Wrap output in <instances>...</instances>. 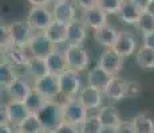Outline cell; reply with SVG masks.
I'll return each mask as SVG.
<instances>
[{
  "instance_id": "29",
  "label": "cell",
  "mask_w": 154,
  "mask_h": 133,
  "mask_svg": "<svg viewBox=\"0 0 154 133\" xmlns=\"http://www.w3.org/2000/svg\"><path fill=\"white\" fill-rule=\"evenodd\" d=\"M14 68L15 67L11 65L7 61H2V65H0V85H2L3 89H7L11 82L17 77Z\"/></svg>"
},
{
  "instance_id": "31",
  "label": "cell",
  "mask_w": 154,
  "mask_h": 133,
  "mask_svg": "<svg viewBox=\"0 0 154 133\" xmlns=\"http://www.w3.org/2000/svg\"><path fill=\"white\" fill-rule=\"evenodd\" d=\"M79 131L81 133H103L105 128L97 114H88L83 124L79 126Z\"/></svg>"
},
{
  "instance_id": "7",
  "label": "cell",
  "mask_w": 154,
  "mask_h": 133,
  "mask_svg": "<svg viewBox=\"0 0 154 133\" xmlns=\"http://www.w3.org/2000/svg\"><path fill=\"white\" fill-rule=\"evenodd\" d=\"M87 116L88 111L78 101V99H69L63 103V120L66 123L81 126Z\"/></svg>"
},
{
  "instance_id": "27",
  "label": "cell",
  "mask_w": 154,
  "mask_h": 133,
  "mask_svg": "<svg viewBox=\"0 0 154 133\" xmlns=\"http://www.w3.org/2000/svg\"><path fill=\"white\" fill-rule=\"evenodd\" d=\"M135 133H154V120L147 113H138L131 120Z\"/></svg>"
},
{
  "instance_id": "36",
  "label": "cell",
  "mask_w": 154,
  "mask_h": 133,
  "mask_svg": "<svg viewBox=\"0 0 154 133\" xmlns=\"http://www.w3.org/2000/svg\"><path fill=\"white\" fill-rule=\"evenodd\" d=\"M74 3H75L76 7L81 11H85V10H90V8L97 7L98 0H74Z\"/></svg>"
},
{
  "instance_id": "37",
  "label": "cell",
  "mask_w": 154,
  "mask_h": 133,
  "mask_svg": "<svg viewBox=\"0 0 154 133\" xmlns=\"http://www.w3.org/2000/svg\"><path fill=\"white\" fill-rule=\"evenodd\" d=\"M141 93V87L135 81H127V96L137 97Z\"/></svg>"
},
{
  "instance_id": "5",
  "label": "cell",
  "mask_w": 154,
  "mask_h": 133,
  "mask_svg": "<svg viewBox=\"0 0 154 133\" xmlns=\"http://www.w3.org/2000/svg\"><path fill=\"white\" fill-rule=\"evenodd\" d=\"M26 20L32 31L44 32L54 23V15H52V10H48L47 7H31Z\"/></svg>"
},
{
  "instance_id": "17",
  "label": "cell",
  "mask_w": 154,
  "mask_h": 133,
  "mask_svg": "<svg viewBox=\"0 0 154 133\" xmlns=\"http://www.w3.org/2000/svg\"><path fill=\"white\" fill-rule=\"evenodd\" d=\"M103 94L112 101H119L125 99L127 97V81L119 76H112Z\"/></svg>"
},
{
  "instance_id": "18",
  "label": "cell",
  "mask_w": 154,
  "mask_h": 133,
  "mask_svg": "<svg viewBox=\"0 0 154 133\" xmlns=\"http://www.w3.org/2000/svg\"><path fill=\"white\" fill-rule=\"evenodd\" d=\"M112 76L110 73H107L103 68H100L98 64L95 67H93L87 73V84L91 87L97 88V89L105 92V89L107 88L109 82H110Z\"/></svg>"
},
{
  "instance_id": "16",
  "label": "cell",
  "mask_w": 154,
  "mask_h": 133,
  "mask_svg": "<svg viewBox=\"0 0 154 133\" xmlns=\"http://www.w3.org/2000/svg\"><path fill=\"white\" fill-rule=\"evenodd\" d=\"M87 27L81 19L67 24V45H82L87 37Z\"/></svg>"
},
{
  "instance_id": "10",
  "label": "cell",
  "mask_w": 154,
  "mask_h": 133,
  "mask_svg": "<svg viewBox=\"0 0 154 133\" xmlns=\"http://www.w3.org/2000/svg\"><path fill=\"white\" fill-rule=\"evenodd\" d=\"M76 99L87 111L100 109L103 103V92L87 84L82 88V91L79 92Z\"/></svg>"
},
{
  "instance_id": "12",
  "label": "cell",
  "mask_w": 154,
  "mask_h": 133,
  "mask_svg": "<svg viewBox=\"0 0 154 133\" xmlns=\"http://www.w3.org/2000/svg\"><path fill=\"white\" fill-rule=\"evenodd\" d=\"M98 65L103 68L107 73H110L111 76H117L123 67V57L118 55L114 49H106L100 55Z\"/></svg>"
},
{
  "instance_id": "14",
  "label": "cell",
  "mask_w": 154,
  "mask_h": 133,
  "mask_svg": "<svg viewBox=\"0 0 154 133\" xmlns=\"http://www.w3.org/2000/svg\"><path fill=\"white\" fill-rule=\"evenodd\" d=\"M34 87L28 81L27 79L17 76L10 84V87L5 89V92L10 96V100H15V101H26V99L28 97V94L32 92Z\"/></svg>"
},
{
  "instance_id": "21",
  "label": "cell",
  "mask_w": 154,
  "mask_h": 133,
  "mask_svg": "<svg viewBox=\"0 0 154 133\" xmlns=\"http://www.w3.org/2000/svg\"><path fill=\"white\" fill-rule=\"evenodd\" d=\"M97 116H98V119H99L100 123H102V125L105 129H114L115 126L122 121L119 117L118 109L112 105L102 106V108L98 111Z\"/></svg>"
},
{
  "instance_id": "20",
  "label": "cell",
  "mask_w": 154,
  "mask_h": 133,
  "mask_svg": "<svg viewBox=\"0 0 154 133\" xmlns=\"http://www.w3.org/2000/svg\"><path fill=\"white\" fill-rule=\"evenodd\" d=\"M3 55H4V61L10 63L14 67H24L27 65V60H26L24 55H23L22 47L15 45V44L7 43L2 45Z\"/></svg>"
},
{
  "instance_id": "3",
  "label": "cell",
  "mask_w": 154,
  "mask_h": 133,
  "mask_svg": "<svg viewBox=\"0 0 154 133\" xmlns=\"http://www.w3.org/2000/svg\"><path fill=\"white\" fill-rule=\"evenodd\" d=\"M59 87H60V94L69 99H76L79 92L82 91V80L79 72H75L72 69H67L62 75L58 76Z\"/></svg>"
},
{
  "instance_id": "44",
  "label": "cell",
  "mask_w": 154,
  "mask_h": 133,
  "mask_svg": "<svg viewBox=\"0 0 154 133\" xmlns=\"http://www.w3.org/2000/svg\"><path fill=\"white\" fill-rule=\"evenodd\" d=\"M15 133H23V132H20V131H17V129H16V132H15Z\"/></svg>"
},
{
  "instance_id": "26",
  "label": "cell",
  "mask_w": 154,
  "mask_h": 133,
  "mask_svg": "<svg viewBox=\"0 0 154 133\" xmlns=\"http://www.w3.org/2000/svg\"><path fill=\"white\" fill-rule=\"evenodd\" d=\"M135 63L142 71H154V49L142 45L135 52Z\"/></svg>"
},
{
  "instance_id": "25",
  "label": "cell",
  "mask_w": 154,
  "mask_h": 133,
  "mask_svg": "<svg viewBox=\"0 0 154 133\" xmlns=\"http://www.w3.org/2000/svg\"><path fill=\"white\" fill-rule=\"evenodd\" d=\"M26 71L32 77V81L38 79H42L47 75H51L48 71L46 59H40V57H34L32 60H29L27 65H26Z\"/></svg>"
},
{
  "instance_id": "9",
  "label": "cell",
  "mask_w": 154,
  "mask_h": 133,
  "mask_svg": "<svg viewBox=\"0 0 154 133\" xmlns=\"http://www.w3.org/2000/svg\"><path fill=\"white\" fill-rule=\"evenodd\" d=\"M28 44L31 47L32 52H34L35 57L40 59H47L56 49V45L43 32H35L31 40L28 41Z\"/></svg>"
},
{
  "instance_id": "33",
  "label": "cell",
  "mask_w": 154,
  "mask_h": 133,
  "mask_svg": "<svg viewBox=\"0 0 154 133\" xmlns=\"http://www.w3.org/2000/svg\"><path fill=\"white\" fill-rule=\"evenodd\" d=\"M125 0H98L97 7L105 11L107 15H118Z\"/></svg>"
},
{
  "instance_id": "28",
  "label": "cell",
  "mask_w": 154,
  "mask_h": 133,
  "mask_svg": "<svg viewBox=\"0 0 154 133\" xmlns=\"http://www.w3.org/2000/svg\"><path fill=\"white\" fill-rule=\"evenodd\" d=\"M47 101H48V100L44 99L42 94L38 93L35 89H32V92L29 93V94H28V97L26 99L24 104H26V106L28 108L29 113H35V114H38V113H39V112L44 108V106H46Z\"/></svg>"
},
{
  "instance_id": "43",
  "label": "cell",
  "mask_w": 154,
  "mask_h": 133,
  "mask_svg": "<svg viewBox=\"0 0 154 133\" xmlns=\"http://www.w3.org/2000/svg\"><path fill=\"white\" fill-rule=\"evenodd\" d=\"M60 1H64V0H51L52 4H56V3H60Z\"/></svg>"
},
{
  "instance_id": "22",
  "label": "cell",
  "mask_w": 154,
  "mask_h": 133,
  "mask_svg": "<svg viewBox=\"0 0 154 133\" xmlns=\"http://www.w3.org/2000/svg\"><path fill=\"white\" fill-rule=\"evenodd\" d=\"M46 61H47L48 71L51 75L59 76L69 69V64H67L64 52L60 51V49H55V51L46 59Z\"/></svg>"
},
{
  "instance_id": "38",
  "label": "cell",
  "mask_w": 154,
  "mask_h": 133,
  "mask_svg": "<svg viewBox=\"0 0 154 133\" xmlns=\"http://www.w3.org/2000/svg\"><path fill=\"white\" fill-rule=\"evenodd\" d=\"M142 45L147 47L150 49H154V32L142 35Z\"/></svg>"
},
{
  "instance_id": "30",
  "label": "cell",
  "mask_w": 154,
  "mask_h": 133,
  "mask_svg": "<svg viewBox=\"0 0 154 133\" xmlns=\"http://www.w3.org/2000/svg\"><path fill=\"white\" fill-rule=\"evenodd\" d=\"M17 131H20L23 133H42L43 126L39 120V116L35 113H31L27 119L24 120V123L17 128Z\"/></svg>"
},
{
  "instance_id": "40",
  "label": "cell",
  "mask_w": 154,
  "mask_h": 133,
  "mask_svg": "<svg viewBox=\"0 0 154 133\" xmlns=\"http://www.w3.org/2000/svg\"><path fill=\"white\" fill-rule=\"evenodd\" d=\"M16 131L12 129V125L7 123V121H2L0 123V133H15Z\"/></svg>"
},
{
  "instance_id": "42",
  "label": "cell",
  "mask_w": 154,
  "mask_h": 133,
  "mask_svg": "<svg viewBox=\"0 0 154 133\" xmlns=\"http://www.w3.org/2000/svg\"><path fill=\"white\" fill-rule=\"evenodd\" d=\"M145 11H147V12H149V13H152L153 16H154V0H153L152 3H150V5H149V7H147Z\"/></svg>"
},
{
  "instance_id": "13",
  "label": "cell",
  "mask_w": 154,
  "mask_h": 133,
  "mask_svg": "<svg viewBox=\"0 0 154 133\" xmlns=\"http://www.w3.org/2000/svg\"><path fill=\"white\" fill-rule=\"evenodd\" d=\"M107 16L109 15L105 11L100 10L99 7H94V8H90V10L82 11L79 19L85 23L87 28L97 31V29L107 25Z\"/></svg>"
},
{
  "instance_id": "34",
  "label": "cell",
  "mask_w": 154,
  "mask_h": 133,
  "mask_svg": "<svg viewBox=\"0 0 154 133\" xmlns=\"http://www.w3.org/2000/svg\"><path fill=\"white\" fill-rule=\"evenodd\" d=\"M52 133H81V131H79V126H75L72 124L63 121L60 125H58V128Z\"/></svg>"
},
{
  "instance_id": "23",
  "label": "cell",
  "mask_w": 154,
  "mask_h": 133,
  "mask_svg": "<svg viewBox=\"0 0 154 133\" xmlns=\"http://www.w3.org/2000/svg\"><path fill=\"white\" fill-rule=\"evenodd\" d=\"M141 13H142L141 8H138L135 4H133L130 0H125L122 7H121V11H119V13H118V16H119V19L122 20L125 24L137 25Z\"/></svg>"
},
{
  "instance_id": "19",
  "label": "cell",
  "mask_w": 154,
  "mask_h": 133,
  "mask_svg": "<svg viewBox=\"0 0 154 133\" xmlns=\"http://www.w3.org/2000/svg\"><path fill=\"white\" fill-rule=\"evenodd\" d=\"M118 35H119V31L114 28L111 25H105L102 28L94 31V39L95 41L102 47H106L107 49H112L117 43Z\"/></svg>"
},
{
  "instance_id": "32",
  "label": "cell",
  "mask_w": 154,
  "mask_h": 133,
  "mask_svg": "<svg viewBox=\"0 0 154 133\" xmlns=\"http://www.w3.org/2000/svg\"><path fill=\"white\" fill-rule=\"evenodd\" d=\"M137 28L142 32V35L154 32V16L147 11H142L140 20L137 23Z\"/></svg>"
},
{
  "instance_id": "4",
  "label": "cell",
  "mask_w": 154,
  "mask_h": 133,
  "mask_svg": "<svg viewBox=\"0 0 154 133\" xmlns=\"http://www.w3.org/2000/svg\"><path fill=\"white\" fill-rule=\"evenodd\" d=\"M63 52L69 64V69L81 73L88 68L90 57L83 45H67Z\"/></svg>"
},
{
  "instance_id": "6",
  "label": "cell",
  "mask_w": 154,
  "mask_h": 133,
  "mask_svg": "<svg viewBox=\"0 0 154 133\" xmlns=\"http://www.w3.org/2000/svg\"><path fill=\"white\" fill-rule=\"evenodd\" d=\"M8 43L15 45H23L28 43L34 36V31L27 23V20H15L7 27Z\"/></svg>"
},
{
  "instance_id": "24",
  "label": "cell",
  "mask_w": 154,
  "mask_h": 133,
  "mask_svg": "<svg viewBox=\"0 0 154 133\" xmlns=\"http://www.w3.org/2000/svg\"><path fill=\"white\" fill-rule=\"evenodd\" d=\"M55 45H60V44L67 43V25L63 23L55 22L52 23L46 31L43 32Z\"/></svg>"
},
{
  "instance_id": "39",
  "label": "cell",
  "mask_w": 154,
  "mask_h": 133,
  "mask_svg": "<svg viewBox=\"0 0 154 133\" xmlns=\"http://www.w3.org/2000/svg\"><path fill=\"white\" fill-rule=\"evenodd\" d=\"M130 1H131L133 4L137 5L138 8H141L142 11H145L150 5V3H152L153 0H130Z\"/></svg>"
},
{
  "instance_id": "15",
  "label": "cell",
  "mask_w": 154,
  "mask_h": 133,
  "mask_svg": "<svg viewBox=\"0 0 154 133\" xmlns=\"http://www.w3.org/2000/svg\"><path fill=\"white\" fill-rule=\"evenodd\" d=\"M114 49L118 55H121L123 59L129 57V56L134 55L135 49H137V39H135L134 35H131L130 32H119L118 35L117 43L114 45Z\"/></svg>"
},
{
  "instance_id": "45",
  "label": "cell",
  "mask_w": 154,
  "mask_h": 133,
  "mask_svg": "<svg viewBox=\"0 0 154 133\" xmlns=\"http://www.w3.org/2000/svg\"><path fill=\"white\" fill-rule=\"evenodd\" d=\"M42 133H52V132H44V131H43Z\"/></svg>"
},
{
  "instance_id": "1",
  "label": "cell",
  "mask_w": 154,
  "mask_h": 133,
  "mask_svg": "<svg viewBox=\"0 0 154 133\" xmlns=\"http://www.w3.org/2000/svg\"><path fill=\"white\" fill-rule=\"evenodd\" d=\"M44 132H54L63 123V103L55 100L47 101L46 106L38 113Z\"/></svg>"
},
{
  "instance_id": "2",
  "label": "cell",
  "mask_w": 154,
  "mask_h": 133,
  "mask_svg": "<svg viewBox=\"0 0 154 133\" xmlns=\"http://www.w3.org/2000/svg\"><path fill=\"white\" fill-rule=\"evenodd\" d=\"M29 114L31 113H29L28 108L26 106L24 101L10 100L2 111V121H7L10 125H12L14 128L17 129Z\"/></svg>"
},
{
  "instance_id": "35",
  "label": "cell",
  "mask_w": 154,
  "mask_h": 133,
  "mask_svg": "<svg viewBox=\"0 0 154 133\" xmlns=\"http://www.w3.org/2000/svg\"><path fill=\"white\" fill-rule=\"evenodd\" d=\"M114 133H135V131H134V126H133L131 121L122 120L114 128Z\"/></svg>"
},
{
  "instance_id": "41",
  "label": "cell",
  "mask_w": 154,
  "mask_h": 133,
  "mask_svg": "<svg viewBox=\"0 0 154 133\" xmlns=\"http://www.w3.org/2000/svg\"><path fill=\"white\" fill-rule=\"evenodd\" d=\"M31 7H47V4L51 3V0H27Z\"/></svg>"
},
{
  "instance_id": "8",
  "label": "cell",
  "mask_w": 154,
  "mask_h": 133,
  "mask_svg": "<svg viewBox=\"0 0 154 133\" xmlns=\"http://www.w3.org/2000/svg\"><path fill=\"white\" fill-rule=\"evenodd\" d=\"M32 87L38 93H40L44 99L48 101L55 100L56 96L60 94V87H59V79L55 75H47L42 79L32 81Z\"/></svg>"
},
{
  "instance_id": "11",
  "label": "cell",
  "mask_w": 154,
  "mask_h": 133,
  "mask_svg": "<svg viewBox=\"0 0 154 133\" xmlns=\"http://www.w3.org/2000/svg\"><path fill=\"white\" fill-rule=\"evenodd\" d=\"M52 15H54L55 22L67 25L71 22L76 20V4L71 0H64V1L52 4Z\"/></svg>"
}]
</instances>
